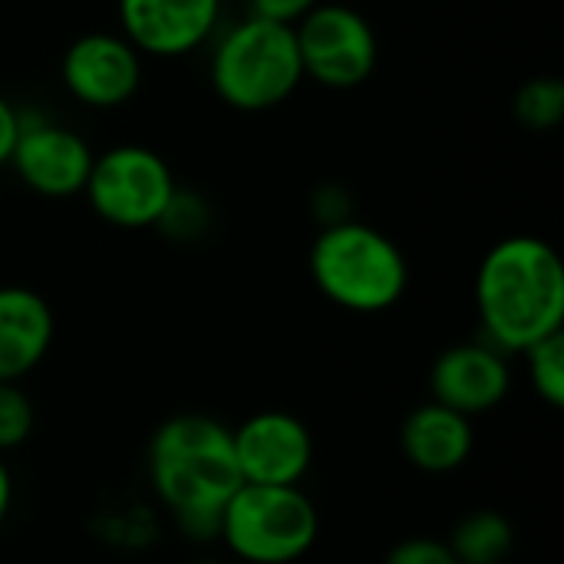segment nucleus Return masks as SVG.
<instances>
[{"label": "nucleus", "instance_id": "nucleus-1", "mask_svg": "<svg viewBox=\"0 0 564 564\" xmlns=\"http://www.w3.org/2000/svg\"><path fill=\"white\" fill-rule=\"evenodd\" d=\"M145 473L185 539H218L228 499L241 489L231 430L205 413L169 416L149 440Z\"/></svg>", "mask_w": 564, "mask_h": 564}, {"label": "nucleus", "instance_id": "nucleus-2", "mask_svg": "<svg viewBox=\"0 0 564 564\" xmlns=\"http://www.w3.org/2000/svg\"><path fill=\"white\" fill-rule=\"evenodd\" d=\"M476 314L482 340L502 354H522L564 324V264L539 235L496 241L476 271Z\"/></svg>", "mask_w": 564, "mask_h": 564}, {"label": "nucleus", "instance_id": "nucleus-3", "mask_svg": "<svg viewBox=\"0 0 564 564\" xmlns=\"http://www.w3.org/2000/svg\"><path fill=\"white\" fill-rule=\"evenodd\" d=\"M307 264L314 288L350 314H383L397 307L410 288L403 248L357 218L324 225L311 245Z\"/></svg>", "mask_w": 564, "mask_h": 564}, {"label": "nucleus", "instance_id": "nucleus-4", "mask_svg": "<svg viewBox=\"0 0 564 564\" xmlns=\"http://www.w3.org/2000/svg\"><path fill=\"white\" fill-rule=\"evenodd\" d=\"M208 79L235 112H268L288 102L304 83L294 26L264 17H241L212 46Z\"/></svg>", "mask_w": 564, "mask_h": 564}, {"label": "nucleus", "instance_id": "nucleus-5", "mask_svg": "<svg viewBox=\"0 0 564 564\" xmlns=\"http://www.w3.org/2000/svg\"><path fill=\"white\" fill-rule=\"evenodd\" d=\"M321 535V516L301 486H251L228 499L218 539L245 564L301 562Z\"/></svg>", "mask_w": 564, "mask_h": 564}, {"label": "nucleus", "instance_id": "nucleus-6", "mask_svg": "<svg viewBox=\"0 0 564 564\" xmlns=\"http://www.w3.org/2000/svg\"><path fill=\"white\" fill-rule=\"evenodd\" d=\"M175 192L178 182L169 159L139 142H122L96 152L83 188L96 218L122 231L155 228Z\"/></svg>", "mask_w": 564, "mask_h": 564}, {"label": "nucleus", "instance_id": "nucleus-7", "mask_svg": "<svg viewBox=\"0 0 564 564\" xmlns=\"http://www.w3.org/2000/svg\"><path fill=\"white\" fill-rule=\"evenodd\" d=\"M304 79L324 89H357L380 59L377 30L370 20L340 0H321L294 23Z\"/></svg>", "mask_w": 564, "mask_h": 564}, {"label": "nucleus", "instance_id": "nucleus-8", "mask_svg": "<svg viewBox=\"0 0 564 564\" xmlns=\"http://www.w3.org/2000/svg\"><path fill=\"white\" fill-rule=\"evenodd\" d=\"M93 145L83 132L53 122L50 116H33L20 109V135L10 155V169L17 178L40 198H73L83 195L89 169H93Z\"/></svg>", "mask_w": 564, "mask_h": 564}, {"label": "nucleus", "instance_id": "nucleus-9", "mask_svg": "<svg viewBox=\"0 0 564 564\" xmlns=\"http://www.w3.org/2000/svg\"><path fill=\"white\" fill-rule=\"evenodd\" d=\"M63 89L86 109H119L142 86V53L112 30L76 36L59 59Z\"/></svg>", "mask_w": 564, "mask_h": 564}, {"label": "nucleus", "instance_id": "nucleus-10", "mask_svg": "<svg viewBox=\"0 0 564 564\" xmlns=\"http://www.w3.org/2000/svg\"><path fill=\"white\" fill-rule=\"evenodd\" d=\"M241 482L251 486H301L314 466L311 430L284 410H261L231 430Z\"/></svg>", "mask_w": 564, "mask_h": 564}, {"label": "nucleus", "instance_id": "nucleus-11", "mask_svg": "<svg viewBox=\"0 0 564 564\" xmlns=\"http://www.w3.org/2000/svg\"><path fill=\"white\" fill-rule=\"evenodd\" d=\"M119 33L155 59L202 50L221 23V0H116Z\"/></svg>", "mask_w": 564, "mask_h": 564}, {"label": "nucleus", "instance_id": "nucleus-12", "mask_svg": "<svg viewBox=\"0 0 564 564\" xmlns=\"http://www.w3.org/2000/svg\"><path fill=\"white\" fill-rule=\"evenodd\" d=\"M509 390H512L509 354H502L489 340L456 344L443 350L430 370L433 400L469 420L492 413L509 397Z\"/></svg>", "mask_w": 564, "mask_h": 564}, {"label": "nucleus", "instance_id": "nucleus-13", "mask_svg": "<svg viewBox=\"0 0 564 564\" xmlns=\"http://www.w3.org/2000/svg\"><path fill=\"white\" fill-rule=\"evenodd\" d=\"M56 321L43 294L23 284L0 288V383H20L53 347Z\"/></svg>", "mask_w": 564, "mask_h": 564}, {"label": "nucleus", "instance_id": "nucleus-14", "mask_svg": "<svg viewBox=\"0 0 564 564\" xmlns=\"http://www.w3.org/2000/svg\"><path fill=\"white\" fill-rule=\"evenodd\" d=\"M473 420L430 400L410 410L400 426V449L406 463L426 476H449L473 456Z\"/></svg>", "mask_w": 564, "mask_h": 564}, {"label": "nucleus", "instance_id": "nucleus-15", "mask_svg": "<svg viewBox=\"0 0 564 564\" xmlns=\"http://www.w3.org/2000/svg\"><path fill=\"white\" fill-rule=\"evenodd\" d=\"M446 545L459 564H506L516 549V525L496 509H476L456 522Z\"/></svg>", "mask_w": 564, "mask_h": 564}, {"label": "nucleus", "instance_id": "nucleus-16", "mask_svg": "<svg viewBox=\"0 0 564 564\" xmlns=\"http://www.w3.org/2000/svg\"><path fill=\"white\" fill-rule=\"evenodd\" d=\"M512 112L529 132H552L564 119V83L558 76H535L522 83L512 99Z\"/></svg>", "mask_w": 564, "mask_h": 564}, {"label": "nucleus", "instance_id": "nucleus-17", "mask_svg": "<svg viewBox=\"0 0 564 564\" xmlns=\"http://www.w3.org/2000/svg\"><path fill=\"white\" fill-rule=\"evenodd\" d=\"M525 357V373L532 390L539 393V400H545L552 410L564 406V334H552L539 344H532L529 350H522Z\"/></svg>", "mask_w": 564, "mask_h": 564}, {"label": "nucleus", "instance_id": "nucleus-18", "mask_svg": "<svg viewBox=\"0 0 564 564\" xmlns=\"http://www.w3.org/2000/svg\"><path fill=\"white\" fill-rule=\"evenodd\" d=\"M208 225H212V208L205 205V198L178 188L155 228L165 231L172 241H198L208 231Z\"/></svg>", "mask_w": 564, "mask_h": 564}, {"label": "nucleus", "instance_id": "nucleus-19", "mask_svg": "<svg viewBox=\"0 0 564 564\" xmlns=\"http://www.w3.org/2000/svg\"><path fill=\"white\" fill-rule=\"evenodd\" d=\"M36 426V410L20 383H0V456L23 446Z\"/></svg>", "mask_w": 564, "mask_h": 564}, {"label": "nucleus", "instance_id": "nucleus-20", "mask_svg": "<svg viewBox=\"0 0 564 564\" xmlns=\"http://www.w3.org/2000/svg\"><path fill=\"white\" fill-rule=\"evenodd\" d=\"M383 564H459L456 555L449 552L446 542L440 539H430V535H416V539H403L397 542Z\"/></svg>", "mask_w": 564, "mask_h": 564}, {"label": "nucleus", "instance_id": "nucleus-21", "mask_svg": "<svg viewBox=\"0 0 564 564\" xmlns=\"http://www.w3.org/2000/svg\"><path fill=\"white\" fill-rule=\"evenodd\" d=\"M248 3H251V13H254V17H264V20L294 26V23H297L301 17H307L321 0H248Z\"/></svg>", "mask_w": 564, "mask_h": 564}, {"label": "nucleus", "instance_id": "nucleus-22", "mask_svg": "<svg viewBox=\"0 0 564 564\" xmlns=\"http://www.w3.org/2000/svg\"><path fill=\"white\" fill-rule=\"evenodd\" d=\"M314 215L321 225H337L350 218V195L340 185H324L314 195Z\"/></svg>", "mask_w": 564, "mask_h": 564}, {"label": "nucleus", "instance_id": "nucleus-23", "mask_svg": "<svg viewBox=\"0 0 564 564\" xmlns=\"http://www.w3.org/2000/svg\"><path fill=\"white\" fill-rule=\"evenodd\" d=\"M17 135H20V109L0 93V169L10 165Z\"/></svg>", "mask_w": 564, "mask_h": 564}, {"label": "nucleus", "instance_id": "nucleus-24", "mask_svg": "<svg viewBox=\"0 0 564 564\" xmlns=\"http://www.w3.org/2000/svg\"><path fill=\"white\" fill-rule=\"evenodd\" d=\"M10 509H13V476H10V466L0 456V529L10 519Z\"/></svg>", "mask_w": 564, "mask_h": 564}, {"label": "nucleus", "instance_id": "nucleus-25", "mask_svg": "<svg viewBox=\"0 0 564 564\" xmlns=\"http://www.w3.org/2000/svg\"><path fill=\"white\" fill-rule=\"evenodd\" d=\"M192 564H228V562H221V558H198V562H192Z\"/></svg>", "mask_w": 564, "mask_h": 564}]
</instances>
